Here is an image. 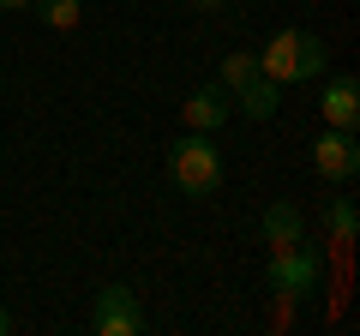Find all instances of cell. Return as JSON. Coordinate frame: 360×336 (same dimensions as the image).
Listing matches in <instances>:
<instances>
[{
    "label": "cell",
    "instance_id": "cell-1",
    "mask_svg": "<svg viewBox=\"0 0 360 336\" xmlns=\"http://www.w3.org/2000/svg\"><path fill=\"white\" fill-rule=\"evenodd\" d=\"M222 150L210 132H180L174 144H168V181L180 186L186 198H217L222 193Z\"/></svg>",
    "mask_w": 360,
    "mask_h": 336
},
{
    "label": "cell",
    "instance_id": "cell-2",
    "mask_svg": "<svg viewBox=\"0 0 360 336\" xmlns=\"http://www.w3.org/2000/svg\"><path fill=\"white\" fill-rule=\"evenodd\" d=\"M264 283H270V295L312 300V295H319V283H324V259H319V246H307V240L276 246V252H270V264H264Z\"/></svg>",
    "mask_w": 360,
    "mask_h": 336
},
{
    "label": "cell",
    "instance_id": "cell-3",
    "mask_svg": "<svg viewBox=\"0 0 360 336\" xmlns=\"http://www.w3.org/2000/svg\"><path fill=\"white\" fill-rule=\"evenodd\" d=\"M90 330L96 336H139L144 330V306L127 283H108L90 295Z\"/></svg>",
    "mask_w": 360,
    "mask_h": 336
},
{
    "label": "cell",
    "instance_id": "cell-4",
    "mask_svg": "<svg viewBox=\"0 0 360 336\" xmlns=\"http://www.w3.org/2000/svg\"><path fill=\"white\" fill-rule=\"evenodd\" d=\"M312 174L319 181H354L360 174V138L354 132H342V127H324L319 132V144H312Z\"/></svg>",
    "mask_w": 360,
    "mask_h": 336
},
{
    "label": "cell",
    "instance_id": "cell-5",
    "mask_svg": "<svg viewBox=\"0 0 360 336\" xmlns=\"http://www.w3.org/2000/svg\"><path fill=\"white\" fill-rule=\"evenodd\" d=\"M229 115H234V91L229 84H198V91L180 103L186 132H217V127H229Z\"/></svg>",
    "mask_w": 360,
    "mask_h": 336
},
{
    "label": "cell",
    "instance_id": "cell-6",
    "mask_svg": "<svg viewBox=\"0 0 360 336\" xmlns=\"http://www.w3.org/2000/svg\"><path fill=\"white\" fill-rule=\"evenodd\" d=\"M324 127H342V132H354L360 127V84L348 72H336V78H324Z\"/></svg>",
    "mask_w": 360,
    "mask_h": 336
},
{
    "label": "cell",
    "instance_id": "cell-7",
    "mask_svg": "<svg viewBox=\"0 0 360 336\" xmlns=\"http://www.w3.org/2000/svg\"><path fill=\"white\" fill-rule=\"evenodd\" d=\"M234 108H240L246 120H270L276 108H283V84H276V78H264V72L246 78L240 91H234Z\"/></svg>",
    "mask_w": 360,
    "mask_h": 336
},
{
    "label": "cell",
    "instance_id": "cell-8",
    "mask_svg": "<svg viewBox=\"0 0 360 336\" xmlns=\"http://www.w3.org/2000/svg\"><path fill=\"white\" fill-rule=\"evenodd\" d=\"M295 49H300V30H276L270 49L258 54V72L276 78V84H295Z\"/></svg>",
    "mask_w": 360,
    "mask_h": 336
},
{
    "label": "cell",
    "instance_id": "cell-9",
    "mask_svg": "<svg viewBox=\"0 0 360 336\" xmlns=\"http://www.w3.org/2000/svg\"><path fill=\"white\" fill-rule=\"evenodd\" d=\"M258 228H264V240H270V252H276V246H295L300 234H307V222H300V210L288 205V198H276V205L264 210V222H258Z\"/></svg>",
    "mask_w": 360,
    "mask_h": 336
},
{
    "label": "cell",
    "instance_id": "cell-10",
    "mask_svg": "<svg viewBox=\"0 0 360 336\" xmlns=\"http://www.w3.org/2000/svg\"><path fill=\"white\" fill-rule=\"evenodd\" d=\"M324 66H330V49H324V37L300 30V49H295V84H312V78H324Z\"/></svg>",
    "mask_w": 360,
    "mask_h": 336
},
{
    "label": "cell",
    "instance_id": "cell-11",
    "mask_svg": "<svg viewBox=\"0 0 360 336\" xmlns=\"http://www.w3.org/2000/svg\"><path fill=\"white\" fill-rule=\"evenodd\" d=\"M324 222H330V246H354V234H360V210L348 205V198H330V210H324Z\"/></svg>",
    "mask_w": 360,
    "mask_h": 336
},
{
    "label": "cell",
    "instance_id": "cell-12",
    "mask_svg": "<svg viewBox=\"0 0 360 336\" xmlns=\"http://www.w3.org/2000/svg\"><path fill=\"white\" fill-rule=\"evenodd\" d=\"M30 13H37L49 30H78L84 25V6H78V0H30Z\"/></svg>",
    "mask_w": 360,
    "mask_h": 336
},
{
    "label": "cell",
    "instance_id": "cell-13",
    "mask_svg": "<svg viewBox=\"0 0 360 336\" xmlns=\"http://www.w3.org/2000/svg\"><path fill=\"white\" fill-rule=\"evenodd\" d=\"M246 78H258V54H246V49L222 54V66H217V84H229V91H240Z\"/></svg>",
    "mask_w": 360,
    "mask_h": 336
},
{
    "label": "cell",
    "instance_id": "cell-14",
    "mask_svg": "<svg viewBox=\"0 0 360 336\" xmlns=\"http://www.w3.org/2000/svg\"><path fill=\"white\" fill-rule=\"evenodd\" d=\"M0 13H30V0H0Z\"/></svg>",
    "mask_w": 360,
    "mask_h": 336
},
{
    "label": "cell",
    "instance_id": "cell-15",
    "mask_svg": "<svg viewBox=\"0 0 360 336\" xmlns=\"http://www.w3.org/2000/svg\"><path fill=\"white\" fill-rule=\"evenodd\" d=\"M198 13H222V6H229V0H193Z\"/></svg>",
    "mask_w": 360,
    "mask_h": 336
},
{
    "label": "cell",
    "instance_id": "cell-16",
    "mask_svg": "<svg viewBox=\"0 0 360 336\" xmlns=\"http://www.w3.org/2000/svg\"><path fill=\"white\" fill-rule=\"evenodd\" d=\"M0 336H13V312L6 306H0Z\"/></svg>",
    "mask_w": 360,
    "mask_h": 336
}]
</instances>
